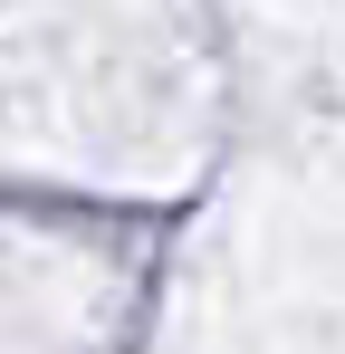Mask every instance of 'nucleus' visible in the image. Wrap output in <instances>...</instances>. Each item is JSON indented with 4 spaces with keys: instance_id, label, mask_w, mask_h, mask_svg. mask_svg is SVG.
I'll use <instances>...</instances> for the list:
<instances>
[]
</instances>
